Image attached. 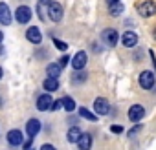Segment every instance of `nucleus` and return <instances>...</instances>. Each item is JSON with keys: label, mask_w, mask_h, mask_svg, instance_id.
<instances>
[{"label": "nucleus", "mask_w": 156, "mask_h": 150, "mask_svg": "<svg viewBox=\"0 0 156 150\" xmlns=\"http://www.w3.org/2000/svg\"><path fill=\"white\" fill-rule=\"evenodd\" d=\"M6 139H8V143H9L11 146H22V143H24V134H22L20 130L13 128V130L8 132Z\"/></svg>", "instance_id": "obj_9"}, {"label": "nucleus", "mask_w": 156, "mask_h": 150, "mask_svg": "<svg viewBox=\"0 0 156 150\" xmlns=\"http://www.w3.org/2000/svg\"><path fill=\"white\" fill-rule=\"evenodd\" d=\"M31 145H33V139H31V137H30L28 141L24 139V143H22V148H24V150H31Z\"/></svg>", "instance_id": "obj_28"}, {"label": "nucleus", "mask_w": 156, "mask_h": 150, "mask_svg": "<svg viewBox=\"0 0 156 150\" xmlns=\"http://www.w3.org/2000/svg\"><path fill=\"white\" fill-rule=\"evenodd\" d=\"M62 15H64V9L59 2H55V0H51V2L48 4V17L53 20V22H61L62 20Z\"/></svg>", "instance_id": "obj_4"}, {"label": "nucleus", "mask_w": 156, "mask_h": 150, "mask_svg": "<svg viewBox=\"0 0 156 150\" xmlns=\"http://www.w3.org/2000/svg\"><path fill=\"white\" fill-rule=\"evenodd\" d=\"M114 2H119V0H107V4L110 6V4H114Z\"/></svg>", "instance_id": "obj_31"}, {"label": "nucleus", "mask_w": 156, "mask_h": 150, "mask_svg": "<svg viewBox=\"0 0 156 150\" xmlns=\"http://www.w3.org/2000/svg\"><path fill=\"white\" fill-rule=\"evenodd\" d=\"M138 83H140V86H141L143 90H151V88H154V84H156V75H154L152 71H149V70H143V71L140 73V77H138Z\"/></svg>", "instance_id": "obj_1"}, {"label": "nucleus", "mask_w": 156, "mask_h": 150, "mask_svg": "<svg viewBox=\"0 0 156 150\" xmlns=\"http://www.w3.org/2000/svg\"><path fill=\"white\" fill-rule=\"evenodd\" d=\"M39 2H41V6H48V4L51 2V0H39Z\"/></svg>", "instance_id": "obj_30"}, {"label": "nucleus", "mask_w": 156, "mask_h": 150, "mask_svg": "<svg viewBox=\"0 0 156 150\" xmlns=\"http://www.w3.org/2000/svg\"><path fill=\"white\" fill-rule=\"evenodd\" d=\"M0 104H2V101H0Z\"/></svg>", "instance_id": "obj_36"}, {"label": "nucleus", "mask_w": 156, "mask_h": 150, "mask_svg": "<svg viewBox=\"0 0 156 150\" xmlns=\"http://www.w3.org/2000/svg\"><path fill=\"white\" fill-rule=\"evenodd\" d=\"M26 39H28L31 44L39 46V44L42 42V31H41L37 26H31V28H28V31H26Z\"/></svg>", "instance_id": "obj_10"}, {"label": "nucleus", "mask_w": 156, "mask_h": 150, "mask_svg": "<svg viewBox=\"0 0 156 150\" xmlns=\"http://www.w3.org/2000/svg\"><path fill=\"white\" fill-rule=\"evenodd\" d=\"M51 103H53L51 95H50V94H42V95H39V97H37V104H35V106H37V110L46 112V110H50Z\"/></svg>", "instance_id": "obj_12"}, {"label": "nucleus", "mask_w": 156, "mask_h": 150, "mask_svg": "<svg viewBox=\"0 0 156 150\" xmlns=\"http://www.w3.org/2000/svg\"><path fill=\"white\" fill-rule=\"evenodd\" d=\"M39 132H41V121H39V119H35V117H33V119H30V121L26 123V134H28V137H31V139H33Z\"/></svg>", "instance_id": "obj_14"}, {"label": "nucleus", "mask_w": 156, "mask_h": 150, "mask_svg": "<svg viewBox=\"0 0 156 150\" xmlns=\"http://www.w3.org/2000/svg\"><path fill=\"white\" fill-rule=\"evenodd\" d=\"M42 88L46 90V94H53L59 90V79H53V77H46L44 83H42Z\"/></svg>", "instance_id": "obj_16"}, {"label": "nucleus", "mask_w": 156, "mask_h": 150, "mask_svg": "<svg viewBox=\"0 0 156 150\" xmlns=\"http://www.w3.org/2000/svg\"><path fill=\"white\" fill-rule=\"evenodd\" d=\"M2 53H4V48H0V55H2Z\"/></svg>", "instance_id": "obj_35"}, {"label": "nucleus", "mask_w": 156, "mask_h": 150, "mask_svg": "<svg viewBox=\"0 0 156 150\" xmlns=\"http://www.w3.org/2000/svg\"><path fill=\"white\" fill-rule=\"evenodd\" d=\"M127 115H129V121H130V123H140V121L145 117V108H143L141 104H132V106L129 108Z\"/></svg>", "instance_id": "obj_5"}, {"label": "nucleus", "mask_w": 156, "mask_h": 150, "mask_svg": "<svg viewBox=\"0 0 156 150\" xmlns=\"http://www.w3.org/2000/svg\"><path fill=\"white\" fill-rule=\"evenodd\" d=\"M61 103H62V108H64L66 112H73V110H75V101H73L70 95L62 97V99H61Z\"/></svg>", "instance_id": "obj_19"}, {"label": "nucleus", "mask_w": 156, "mask_h": 150, "mask_svg": "<svg viewBox=\"0 0 156 150\" xmlns=\"http://www.w3.org/2000/svg\"><path fill=\"white\" fill-rule=\"evenodd\" d=\"M61 108H62V103H61V99L53 101V103H51V106H50V110H51V112H55V110H61Z\"/></svg>", "instance_id": "obj_25"}, {"label": "nucleus", "mask_w": 156, "mask_h": 150, "mask_svg": "<svg viewBox=\"0 0 156 150\" xmlns=\"http://www.w3.org/2000/svg\"><path fill=\"white\" fill-rule=\"evenodd\" d=\"M79 115H81L83 119L90 121V123H96V121H98V115H96V114H92L88 108H79Z\"/></svg>", "instance_id": "obj_20"}, {"label": "nucleus", "mask_w": 156, "mask_h": 150, "mask_svg": "<svg viewBox=\"0 0 156 150\" xmlns=\"http://www.w3.org/2000/svg\"><path fill=\"white\" fill-rule=\"evenodd\" d=\"M141 128H143V126H141L140 123H136V126L129 130V135H130V137H132V135H138V132H141Z\"/></svg>", "instance_id": "obj_24"}, {"label": "nucleus", "mask_w": 156, "mask_h": 150, "mask_svg": "<svg viewBox=\"0 0 156 150\" xmlns=\"http://www.w3.org/2000/svg\"><path fill=\"white\" fill-rule=\"evenodd\" d=\"M15 20L19 24H28L31 20V9L28 6H19L15 9Z\"/></svg>", "instance_id": "obj_7"}, {"label": "nucleus", "mask_w": 156, "mask_h": 150, "mask_svg": "<svg viewBox=\"0 0 156 150\" xmlns=\"http://www.w3.org/2000/svg\"><path fill=\"white\" fill-rule=\"evenodd\" d=\"M121 42H123V46L129 48V49L134 48V46L138 44V35H136V31H132V29H130V31H125L123 37H121Z\"/></svg>", "instance_id": "obj_13"}, {"label": "nucleus", "mask_w": 156, "mask_h": 150, "mask_svg": "<svg viewBox=\"0 0 156 150\" xmlns=\"http://www.w3.org/2000/svg\"><path fill=\"white\" fill-rule=\"evenodd\" d=\"M39 150H57V148H55V146H53L51 143H44V145H42V146H41Z\"/></svg>", "instance_id": "obj_29"}, {"label": "nucleus", "mask_w": 156, "mask_h": 150, "mask_svg": "<svg viewBox=\"0 0 156 150\" xmlns=\"http://www.w3.org/2000/svg\"><path fill=\"white\" fill-rule=\"evenodd\" d=\"M87 79H88V73H85V71L81 70V71H77L73 77H72V83H73V84H79V83H85Z\"/></svg>", "instance_id": "obj_22"}, {"label": "nucleus", "mask_w": 156, "mask_h": 150, "mask_svg": "<svg viewBox=\"0 0 156 150\" xmlns=\"http://www.w3.org/2000/svg\"><path fill=\"white\" fill-rule=\"evenodd\" d=\"M2 40H4V33L0 31V44H2Z\"/></svg>", "instance_id": "obj_32"}, {"label": "nucleus", "mask_w": 156, "mask_h": 150, "mask_svg": "<svg viewBox=\"0 0 156 150\" xmlns=\"http://www.w3.org/2000/svg\"><path fill=\"white\" fill-rule=\"evenodd\" d=\"M81 134H83V132H81V128H79V126H75V124H73V126H70V128H68V135H66L68 143H77V139L81 137Z\"/></svg>", "instance_id": "obj_17"}, {"label": "nucleus", "mask_w": 156, "mask_h": 150, "mask_svg": "<svg viewBox=\"0 0 156 150\" xmlns=\"http://www.w3.org/2000/svg\"><path fill=\"white\" fill-rule=\"evenodd\" d=\"M11 11H9V6L6 2H0V22L4 26H9L11 24Z\"/></svg>", "instance_id": "obj_15"}, {"label": "nucleus", "mask_w": 156, "mask_h": 150, "mask_svg": "<svg viewBox=\"0 0 156 150\" xmlns=\"http://www.w3.org/2000/svg\"><path fill=\"white\" fill-rule=\"evenodd\" d=\"M118 39H119V35H118V29H114V28H105L101 31V40L108 48H114L118 44Z\"/></svg>", "instance_id": "obj_2"}, {"label": "nucleus", "mask_w": 156, "mask_h": 150, "mask_svg": "<svg viewBox=\"0 0 156 150\" xmlns=\"http://www.w3.org/2000/svg\"><path fill=\"white\" fill-rule=\"evenodd\" d=\"M2 75H4V70H2V66H0V79H2Z\"/></svg>", "instance_id": "obj_33"}, {"label": "nucleus", "mask_w": 156, "mask_h": 150, "mask_svg": "<svg viewBox=\"0 0 156 150\" xmlns=\"http://www.w3.org/2000/svg\"><path fill=\"white\" fill-rule=\"evenodd\" d=\"M53 44H55V48L61 49V51H66V49H68V44L62 42V40H59V39H53Z\"/></svg>", "instance_id": "obj_23"}, {"label": "nucleus", "mask_w": 156, "mask_h": 150, "mask_svg": "<svg viewBox=\"0 0 156 150\" xmlns=\"http://www.w3.org/2000/svg\"><path fill=\"white\" fill-rule=\"evenodd\" d=\"M62 68L57 64V62H50L46 66V73H48V77H53V79H59V75H61Z\"/></svg>", "instance_id": "obj_18"}, {"label": "nucleus", "mask_w": 156, "mask_h": 150, "mask_svg": "<svg viewBox=\"0 0 156 150\" xmlns=\"http://www.w3.org/2000/svg\"><path fill=\"white\" fill-rule=\"evenodd\" d=\"M87 62H88V55H87V51H77V53L70 59V64H72V68H73L75 71L85 70Z\"/></svg>", "instance_id": "obj_3"}, {"label": "nucleus", "mask_w": 156, "mask_h": 150, "mask_svg": "<svg viewBox=\"0 0 156 150\" xmlns=\"http://www.w3.org/2000/svg\"><path fill=\"white\" fill-rule=\"evenodd\" d=\"M110 132H112V134H121V132H123V126H121V124H112V126H110Z\"/></svg>", "instance_id": "obj_27"}, {"label": "nucleus", "mask_w": 156, "mask_h": 150, "mask_svg": "<svg viewBox=\"0 0 156 150\" xmlns=\"http://www.w3.org/2000/svg\"><path fill=\"white\" fill-rule=\"evenodd\" d=\"M152 37H154V40H156V28H154V33H152Z\"/></svg>", "instance_id": "obj_34"}, {"label": "nucleus", "mask_w": 156, "mask_h": 150, "mask_svg": "<svg viewBox=\"0 0 156 150\" xmlns=\"http://www.w3.org/2000/svg\"><path fill=\"white\" fill-rule=\"evenodd\" d=\"M68 62H70V57H68V55H62V57L59 59V62H57V64H59L61 68H64V66H66Z\"/></svg>", "instance_id": "obj_26"}, {"label": "nucleus", "mask_w": 156, "mask_h": 150, "mask_svg": "<svg viewBox=\"0 0 156 150\" xmlns=\"http://www.w3.org/2000/svg\"><path fill=\"white\" fill-rule=\"evenodd\" d=\"M94 112H96V115H107V114L110 112V103H108V99L98 97V99L94 101Z\"/></svg>", "instance_id": "obj_8"}, {"label": "nucleus", "mask_w": 156, "mask_h": 150, "mask_svg": "<svg viewBox=\"0 0 156 150\" xmlns=\"http://www.w3.org/2000/svg\"><path fill=\"white\" fill-rule=\"evenodd\" d=\"M92 143H94V139H92V134H88V132H83L81 134V137L77 139V148L79 150H90L92 148Z\"/></svg>", "instance_id": "obj_11"}, {"label": "nucleus", "mask_w": 156, "mask_h": 150, "mask_svg": "<svg viewBox=\"0 0 156 150\" xmlns=\"http://www.w3.org/2000/svg\"><path fill=\"white\" fill-rule=\"evenodd\" d=\"M138 13H140V17H152L154 13H156V2L154 0H145V2H141L140 6H138Z\"/></svg>", "instance_id": "obj_6"}, {"label": "nucleus", "mask_w": 156, "mask_h": 150, "mask_svg": "<svg viewBox=\"0 0 156 150\" xmlns=\"http://www.w3.org/2000/svg\"><path fill=\"white\" fill-rule=\"evenodd\" d=\"M123 9H125V8H123V4H121V2H114V4H110V6H108V11H110V15H112V17L121 15V13H123Z\"/></svg>", "instance_id": "obj_21"}]
</instances>
